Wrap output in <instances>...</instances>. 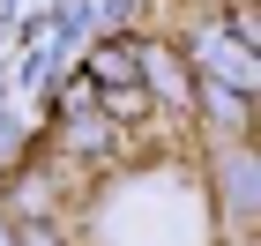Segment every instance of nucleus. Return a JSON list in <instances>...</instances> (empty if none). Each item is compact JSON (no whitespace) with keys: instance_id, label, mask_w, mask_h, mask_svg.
Segmentation results:
<instances>
[{"instance_id":"obj_1","label":"nucleus","mask_w":261,"mask_h":246,"mask_svg":"<svg viewBox=\"0 0 261 246\" xmlns=\"http://www.w3.org/2000/svg\"><path fill=\"white\" fill-rule=\"evenodd\" d=\"M201 104H209L224 127H246V90H231V82H209V75H201Z\"/></svg>"},{"instance_id":"obj_2","label":"nucleus","mask_w":261,"mask_h":246,"mask_svg":"<svg viewBox=\"0 0 261 246\" xmlns=\"http://www.w3.org/2000/svg\"><path fill=\"white\" fill-rule=\"evenodd\" d=\"M97 75L105 82H135V75H149V60H135V45H105V52H97Z\"/></svg>"},{"instance_id":"obj_3","label":"nucleus","mask_w":261,"mask_h":246,"mask_svg":"<svg viewBox=\"0 0 261 246\" xmlns=\"http://www.w3.org/2000/svg\"><path fill=\"white\" fill-rule=\"evenodd\" d=\"M15 246H60V231H53V224H22Z\"/></svg>"},{"instance_id":"obj_4","label":"nucleus","mask_w":261,"mask_h":246,"mask_svg":"<svg viewBox=\"0 0 261 246\" xmlns=\"http://www.w3.org/2000/svg\"><path fill=\"white\" fill-rule=\"evenodd\" d=\"M8 231H15V224H0V246H15V239H8Z\"/></svg>"}]
</instances>
